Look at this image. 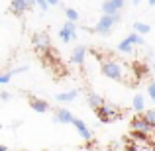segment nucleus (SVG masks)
<instances>
[{
  "mask_svg": "<svg viewBox=\"0 0 155 151\" xmlns=\"http://www.w3.org/2000/svg\"><path fill=\"white\" fill-rule=\"evenodd\" d=\"M118 22H120V14H104L91 31L100 34V35H110V31L114 30V26H116Z\"/></svg>",
  "mask_w": 155,
  "mask_h": 151,
  "instance_id": "obj_1",
  "label": "nucleus"
},
{
  "mask_svg": "<svg viewBox=\"0 0 155 151\" xmlns=\"http://www.w3.org/2000/svg\"><path fill=\"white\" fill-rule=\"evenodd\" d=\"M45 151H47V149H45Z\"/></svg>",
  "mask_w": 155,
  "mask_h": 151,
  "instance_id": "obj_31",
  "label": "nucleus"
},
{
  "mask_svg": "<svg viewBox=\"0 0 155 151\" xmlns=\"http://www.w3.org/2000/svg\"><path fill=\"white\" fill-rule=\"evenodd\" d=\"M149 6H155V0H149Z\"/></svg>",
  "mask_w": 155,
  "mask_h": 151,
  "instance_id": "obj_29",
  "label": "nucleus"
},
{
  "mask_svg": "<svg viewBox=\"0 0 155 151\" xmlns=\"http://www.w3.org/2000/svg\"><path fill=\"white\" fill-rule=\"evenodd\" d=\"M34 45L43 49V51H47V47H49V35L47 34H35L34 35Z\"/></svg>",
  "mask_w": 155,
  "mask_h": 151,
  "instance_id": "obj_11",
  "label": "nucleus"
},
{
  "mask_svg": "<svg viewBox=\"0 0 155 151\" xmlns=\"http://www.w3.org/2000/svg\"><path fill=\"white\" fill-rule=\"evenodd\" d=\"M26 4H28V8L31 10V8H34L35 4H38V0H26Z\"/></svg>",
  "mask_w": 155,
  "mask_h": 151,
  "instance_id": "obj_26",
  "label": "nucleus"
},
{
  "mask_svg": "<svg viewBox=\"0 0 155 151\" xmlns=\"http://www.w3.org/2000/svg\"><path fill=\"white\" fill-rule=\"evenodd\" d=\"M28 104H30L31 110H35L38 114H43V112H47V110H49V104H47L45 100L38 98V96H28Z\"/></svg>",
  "mask_w": 155,
  "mask_h": 151,
  "instance_id": "obj_6",
  "label": "nucleus"
},
{
  "mask_svg": "<svg viewBox=\"0 0 155 151\" xmlns=\"http://www.w3.org/2000/svg\"><path fill=\"white\" fill-rule=\"evenodd\" d=\"M143 118L149 122L151 128H155V110H147V112H143Z\"/></svg>",
  "mask_w": 155,
  "mask_h": 151,
  "instance_id": "obj_20",
  "label": "nucleus"
},
{
  "mask_svg": "<svg viewBox=\"0 0 155 151\" xmlns=\"http://www.w3.org/2000/svg\"><path fill=\"white\" fill-rule=\"evenodd\" d=\"M0 151H8V147H6V145H2V147H0Z\"/></svg>",
  "mask_w": 155,
  "mask_h": 151,
  "instance_id": "obj_28",
  "label": "nucleus"
},
{
  "mask_svg": "<svg viewBox=\"0 0 155 151\" xmlns=\"http://www.w3.org/2000/svg\"><path fill=\"white\" fill-rule=\"evenodd\" d=\"M141 2V0H134V4H140Z\"/></svg>",
  "mask_w": 155,
  "mask_h": 151,
  "instance_id": "obj_30",
  "label": "nucleus"
},
{
  "mask_svg": "<svg viewBox=\"0 0 155 151\" xmlns=\"http://www.w3.org/2000/svg\"><path fill=\"white\" fill-rule=\"evenodd\" d=\"M128 39L134 43V45H143V38H141V34H137V31H132V34L128 35Z\"/></svg>",
  "mask_w": 155,
  "mask_h": 151,
  "instance_id": "obj_18",
  "label": "nucleus"
},
{
  "mask_svg": "<svg viewBox=\"0 0 155 151\" xmlns=\"http://www.w3.org/2000/svg\"><path fill=\"white\" fill-rule=\"evenodd\" d=\"M147 92H149V96H151V100H155V83H149Z\"/></svg>",
  "mask_w": 155,
  "mask_h": 151,
  "instance_id": "obj_23",
  "label": "nucleus"
},
{
  "mask_svg": "<svg viewBox=\"0 0 155 151\" xmlns=\"http://www.w3.org/2000/svg\"><path fill=\"white\" fill-rule=\"evenodd\" d=\"M49 4H51V6H55V4H59V0H49Z\"/></svg>",
  "mask_w": 155,
  "mask_h": 151,
  "instance_id": "obj_27",
  "label": "nucleus"
},
{
  "mask_svg": "<svg viewBox=\"0 0 155 151\" xmlns=\"http://www.w3.org/2000/svg\"><path fill=\"white\" fill-rule=\"evenodd\" d=\"M14 77V73H12V69L10 71H6V73H2V77H0V84H8L10 83V79Z\"/></svg>",
  "mask_w": 155,
  "mask_h": 151,
  "instance_id": "obj_21",
  "label": "nucleus"
},
{
  "mask_svg": "<svg viewBox=\"0 0 155 151\" xmlns=\"http://www.w3.org/2000/svg\"><path fill=\"white\" fill-rule=\"evenodd\" d=\"M10 10H12V14H16L18 18H22L24 14H26L30 8H28V4H26V0H12V6H10Z\"/></svg>",
  "mask_w": 155,
  "mask_h": 151,
  "instance_id": "obj_9",
  "label": "nucleus"
},
{
  "mask_svg": "<svg viewBox=\"0 0 155 151\" xmlns=\"http://www.w3.org/2000/svg\"><path fill=\"white\" fill-rule=\"evenodd\" d=\"M38 6H39V8H41V10H43V12H45V10H47V8H49V6H51V4H49V0H38Z\"/></svg>",
  "mask_w": 155,
  "mask_h": 151,
  "instance_id": "obj_22",
  "label": "nucleus"
},
{
  "mask_svg": "<svg viewBox=\"0 0 155 151\" xmlns=\"http://www.w3.org/2000/svg\"><path fill=\"white\" fill-rule=\"evenodd\" d=\"M126 151H140V149H137L136 143H128V145H126Z\"/></svg>",
  "mask_w": 155,
  "mask_h": 151,
  "instance_id": "obj_25",
  "label": "nucleus"
},
{
  "mask_svg": "<svg viewBox=\"0 0 155 151\" xmlns=\"http://www.w3.org/2000/svg\"><path fill=\"white\" fill-rule=\"evenodd\" d=\"M73 120H75V116H73L71 112H69L67 108H59L55 112V116H53V122H61V124H73Z\"/></svg>",
  "mask_w": 155,
  "mask_h": 151,
  "instance_id": "obj_7",
  "label": "nucleus"
},
{
  "mask_svg": "<svg viewBox=\"0 0 155 151\" xmlns=\"http://www.w3.org/2000/svg\"><path fill=\"white\" fill-rule=\"evenodd\" d=\"M73 126L77 128V132H79V136L83 137V140H87V141H91V140H92V132L87 128V124H84L83 120L75 118V120H73Z\"/></svg>",
  "mask_w": 155,
  "mask_h": 151,
  "instance_id": "obj_8",
  "label": "nucleus"
},
{
  "mask_svg": "<svg viewBox=\"0 0 155 151\" xmlns=\"http://www.w3.org/2000/svg\"><path fill=\"white\" fill-rule=\"evenodd\" d=\"M84 55H87V47H83V45H79V47H75L71 53V61L75 65H83L84 63Z\"/></svg>",
  "mask_w": 155,
  "mask_h": 151,
  "instance_id": "obj_10",
  "label": "nucleus"
},
{
  "mask_svg": "<svg viewBox=\"0 0 155 151\" xmlns=\"http://www.w3.org/2000/svg\"><path fill=\"white\" fill-rule=\"evenodd\" d=\"M94 112H96V116H98V120L102 122V124H110V122H116L118 118L122 116L120 110H118L116 106H112V104H102L100 108H96Z\"/></svg>",
  "mask_w": 155,
  "mask_h": 151,
  "instance_id": "obj_3",
  "label": "nucleus"
},
{
  "mask_svg": "<svg viewBox=\"0 0 155 151\" xmlns=\"http://www.w3.org/2000/svg\"><path fill=\"white\" fill-rule=\"evenodd\" d=\"M75 38H77V31L75 30H69V28H65V26L59 30V39L63 43H69L71 39H75Z\"/></svg>",
  "mask_w": 155,
  "mask_h": 151,
  "instance_id": "obj_12",
  "label": "nucleus"
},
{
  "mask_svg": "<svg viewBox=\"0 0 155 151\" xmlns=\"http://www.w3.org/2000/svg\"><path fill=\"white\" fill-rule=\"evenodd\" d=\"M118 51H122V53H132V51H134V43L130 41L128 38H126L124 41L118 43Z\"/></svg>",
  "mask_w": 155,
  "mask_h": 151,
  "instance_id": "obj_16",
  "label": "nucleus"
},
{
  "mask_svg": "<svg viewBox=\"0 0 155 151\" xmlns=\"http://www.w3.org/2000/svg\"><path fill=\"white\" fill-rule=\"evenodd\" d=\"M132 106H134V110H136V112H143V108H145L143 96H141V94H136V96H134V102H132Z\"/></svg>",
  "mask_w": 155,
  "mask_h": 151,
  "instance_id": "obj_15",
  "label": "nucleus"
},
{
  "mask_svg": "<svg viewBox=\"0 0 155 151\" xmlns=\"http://www.w3.org/2000/svg\"><path fill=\"white\" fill-rule=\"evenodd\" d=\"M100 71H102V75H106L108 79H114V80H126L124 77V67H122L120 63H116V61H102V65H100Z\"/></svg>",
  "mask_w": 155,
  "mask_h": 151,
  "instance_id": "obj_2",
  "label": "nucleus"
},
{
  "mask_svg": "<svg viewBox=\"0 0 155 151\" xmlns=\"http://www.w3.org/2000/svg\"><path fill=\"white\" fill-rule=\"evenodd\" d=\"M134 31H137V34H149L151 31V26L149 24H143V22H136L134 24Z\"/></svg>",
  "mask_w": 155,
  "mask_h": 151,
  "instance_id": "obj_17",
  "label": "nucleus"
},
{
  "mask_svg": "<svg viewBox=\"0 0 155 151\" xmlns=\"http://www.w3.org/2000/svg\"><path fill=\"white\" fill-rule=\"evenodd\" d=\"M0 98H2V102H8V100H10V98H12V96H10V92H6V90H2V92H0Z\"/></svg>",
  "mask_w": 155,
  "mask_h": 151,
  "instance_id": "obj_24",
  "label": "nucleus"
},
{
  "mask_svg": "<svg viewBox=\"0 0 155 151\" xmlns=\"http://www.w3.org/2000/svg\"><path fill=\"white\" fill-rule=\"evenodd\" d=\"M88 106H91V108H100V106H102V104H106V102H104V98H102V96H98V94H94V92H88Z\"/></svg>",
  "mask_w": 155,
  "mask_h": 151,
  "instance_id": "obj_13",
  "label": "nucleus"
},
{
  "mask_svg": "<svg viewBox=\"0 0 155 151\" xmlns=\"http://www.w3.org/2000/svg\"><path fill=\"white\" fill-rule=\"evenodd\" d=\"M132 128L136 130V132H145V133H147V132H151V130H153L151 126H149V122L143 118V114H137V116L132 120Z\"/></svg>",
  "mask_w": 155,
  "mask_h": 151,
  "instance_id": "obj_5",
  "label": "nucleus"
},
{
  "mask_svg": "<svg viewBox=\"0 0 155 151\" xmlns=\"http://www.w3.org/2000/svg\"><path fill=\"white\" fill-rule=\"evenodd\" d=\"M65 14H67V20L71 22H79V12L75 8H65Z\"/></svg>",
  "mask_w": 155,
  "mask_h": 151,
  "instance_id": "obj_19",
  "label": "nucleus"
},
{
  "mask_svg": "<svg viewBox=\"0 0 155 151\" xmlns=\"http://www.w3.org/2000/svg\"><path fill=\"white\" fill-rule=\"evenodd\" d=\"M77 96H79V92H77V90H69V92H59L55 98L59 100V102H71V100H75Z\"/></svg>",
  "mask_w": 155,
  "mask_h": 151,
  "instance_id": "obj_14",
  "label": "nucleus"
},
{
  "mask_svg": "<svg viewBox=\"0 0 155 151\" xmlns=\"http://www.w3.org/2000/svg\"><path fill=\"white\" fill-rule=\"evenodd\" d=\"M124 4L126 0H106V2H102V12L104 14H120Z\"/></svg>",
  "mask_w": 155,
  "mask_h": 151,
  "instance_id": "obj_4",
  "label": "nucleus"
}]
</instances>
